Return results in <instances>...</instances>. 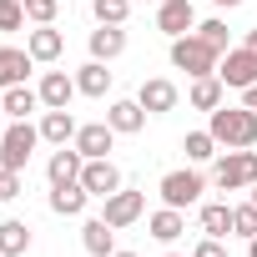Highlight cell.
<instances>
[{
	"instance_id": "4316f807",
	"label": "cell",
	"mask_w": 257,
	"mask_h": 257,
	"mask_svg": "<svg viewBox=\"0 0 257 257\" xmlns=\"http://www.w3.org/2000/svg\"><path fill=\"white\" fill-rule=\"evenodd\" d=\"M182 152H187V162H212L217 157V137L212 132H187L182 137Z\"/></svg>"
},
{
	"instance_id": "d4e9b609",
	"label": "cell",
	"mask_w": 257,
	"mask_h": 257,
	"mask_svg": "<svg viewBox=\"0 0 257 257\" xmlns=\"http://www.w3.org/2000/svg\"><path fill=\"white\" fill-rule=\"evenodd\" d=\"M0 101H6V116H11V121H26V116L41 106V91H31V86H11V91H0Z\"/></svg>"
},
{
	"instance_id": "d6986e66",
	"label": "cell",
	"mask_w": 257,
	"mask_h": 257,
	"mask_svg": "<svg viewBox=\"0 0 257 257\" xmlns=\"http://www.w3.org/2000/svg\"><path fill=\"white\" fill-rule=\"evenodd\" d=\"M81 242H86L91 257H111V252H116V227H111L106 217H91V222L81 227Z\"/></svg>"
},
{
	"instance_id": "9a60e30c",
	"label": "cell",
	"mask_w": 257,
	"mask_h": 257,
	"mask_svg": "<svg viewBox=\"0 0 257 257\" xmlns=\"http://www.w3.org/2000/svg\"><path fill=\"white\" fill-rule=\"evenodd\" d=\"M106 121H111L116 137H137L142 126H147V106H142V101H111Z\"/></svg>"
},
{
	"instance_id": "ab89813d",
	"label": "cell",
	"mask_w": 257,
	"mask_h": 257,
	"mask_svg": "<svg viewBox=\"0 0 257 257\" xmlns=\"http://www.w3.org/2000/svg\"><path fill=\"white\" fill-rule=\"evenodd\" d=\"M0 116H6V101H0Z\"/></svg>"
},
{
	"instance_id": "4dcf8cb0",
	"label": "cell",
	"mask_w": 257,
	"mask_h": 257,
	"mask_svg": "<svg viewBox=\"0 0 257 257\" xmlns=\"http://www.w3.org/2000/svg\"><path fill=\"white\" fill-rule=\"evenodd\" d=\"M61 16V0H26V21H36V26H51Z\"/></svg>"
},
{
	"instance_id": "9c48e42d",
	"label": "cell",
	"mask_w": 257,
	"mask_h": 257,
	"mask_svg": "<svg viewBox=\"0 0 257 257\" xmlns=\"http://www.w3.org/2000/svg\"><path fill=\"white\" fill-rule=\"evenodd\" d=\"M157 31H167L172 41L197 31V11H192V0H162V11H157Z\"/></svg>"
},
{
	"instance_id": "277c9868",
	"label": "cell",
	"mask_w": 257,
	"mask_h": 257,
	"mask_svg": "<svg viewBox=\"0 0 257 257\" xmlns=\"http://www.w3.org/2000/svg\"><path fill=\"white\" fill-rule=\"evenodd\" d=\"M36 147H41V126H31V121H11V126H6V137H0V167L26 172Z\"/></svg>"
},
{
	"instance_id": "44dd1931",
	"label": "cell",
	"mask_w": 257,
	"mask_h": 257,
	"mask_svg": "<svg viewBox=\"0 0 257 257\" xmlns=\"http://www.w3.org/2000/svg\"><path fill=\"white\" fill-rule=\"evenodd\" d=\"M222 91H227V86H222V76H192V91H187V101H192L197 111H207V116H212V111L222 106Z\"/></svg>"
},
{
	"instance_id": "7a4b0ae2",
	"label": "cell",
	"mask_w": 257,
	"mask_h": 257,
	"mask_svg": "<svg viewBox=\"0 0 257 257\" xmlns=\"http://www.w3.org/2000/svg\"><path fill=\"white\" fill-rule=\"evenodd\" d=\"M217 61H222V51L207 46L197 31H187V36L172 41V66L187 71V76H217Z\"/></svg>"
},
{
	"instance_id": "3957f363",
	"label": "cell",
	"mask_w": 257,
	"mask_h": 257,
	"mask_svg": "<svg viewBox=\"0 0 257 257\" xmlns=\"http://www.w3.org/2000/svg\"><path fill=\"white\" fill-rule=\"evenodd\" d=\"M212 182H217L222 192L257 187V152H252V147H232L227 157H217V167H212Z\"/></svg>"
},
{
	"instance_id": "f546056e",
	"label": "cell",
	"mask_w": 257,
	"mask_h": 257,
	"mask_svg": "<svg viewBox=\"0 0 257 257\" xmlns=\"http://www.w3.org/2000/svg\"><path fill=\"white\" fill-rule=\"evenodd\" d=\"M232 232H237V237H257V202L232 207Z\"/></svg>"
},
{
	"instance_id": "2e32d148",
	"label": "cell",
	"mask_w": 257,
	"mask_h": 257,
	"mask_svg": "<svg viewBox=\"0 0 257 257\" xmlns=\"http://www.w3.org/2000/svg\"><path fill=\"white\" fill-rule=\"evenodd\" d=\"M76 132H81V126H76V116H71L66 106L41 116V142H51V147H71V142H76Z\"/></svg>"
},
{
	"instance_id": "60d3db41",
	"label": "cell",
	"mask_w": 257,
	"mask_h": 257,
	"mask_svg": "<svg viewBox=\"0 0 257 257\" xmlns=\"http://www.w3.org/2000/svg\"><path fill=\"white\" fill-rule=\"evenodd\" d=\"M252 202H257V187H252Z\"/></svg>"
},
{
	"instance_id": "cb8c5ba5",
	"label": "cell",
	"mask_w": 257,
	"mask_h": 257,
	"mask_svg": "<svg viewBox=\"0 0 257 257\" xmlns=\"http://www.w3.org/2000/svg\"><path fill=\"white\" fill-rule=\"evenodd\" d=\"M76 91H81V96H106V91H111V71H106V61H86V66L76 71Z\"/></svg>"
},
{
	"instance_id": "836d02e7",
	"label": "cell",
	"mask_w": 257,
	"mask_h": 257,
	"mask_svg": "<svg viewBox=\"0 0 257 257\" xmlns=\"http://www.w3.org/2000/svg\"><path fill=\"white\" fill-rule=\"evenodd\" d=\"M192 257H227V247H222V237H202Z\"/></svg>"
},
{
	"instance_id": "1f68e13d",
	"label": "cell",
	"mask_w": 257,
	"mask_h": 257,
	"mask_svg": "<svg viewBox=\"0 0 257 257\" xmlns=\"http://www.w3.org/2000/svg\"><path fill=\"white\" fill-rule=\"evenodd\" d=\"M26 26V0H0V31H21Z\"/></svg>"
},
{
	"instance_id": "8992f818",
	"label": "cell",
	"mask_w": 257,
	"mask_h": 257,
	"mask_svg": "<svg viewBox=\"0 0 257 257\" xmlns=\"http://www.w3.org/2000/svg\"><path fill=\"white\" fill-rule=\"evenodd\" d=\"M217 76H222V86H232V91H247V86L257 81V51H247V46L227 51V56L217 61Z\"/></svg>"
},
{
	"instance_id": "7402d4cb",
	"label": "cell",
	"mask_w": 257,
	"mask_h": 257,
	"mask_svg": "<svg viewBox=\"0 0 257 257\" xmlns=\"http://www.w3.org/2000/svg\"><path fill=\"white\" fill-rule=\"evenodd\" d=\"M147 232H152L157 242H177V237L187 232V217H182V207H162V212H152V217H147Z\"/></svg>"
},
{
	"instance_id": "74e56055",
	"label": "cell",
	"mask_w": 257,
	"mask_h": 257,
	"mask_svg": "<svg viewBox=\"0 0 257 257\" xmlns=\"http://www.w3.org/2000/svg\"><path fill=\"white\" fill-rule=\"evenodd\" d=\"M212 6H242V0H212Z\"/></svg>"
},
{
	"instance_id": "8fae6325",
	"label": "cell",
	"mask_w": 257,
	"mask_h": 257,
	"mask_svg": "<svg viewBox=\"0 0 257 257\" xmlns=\"http://www.w3.org/2000/svg\"><path fill=\"white\" fill-rule=\"evenodd\" d=\"M81 167H86V157H81L76 142H71V147H56V152H51L46 177H51V187H66V182H81Z\"/></svg>"
},
{
	"instance_id": "52a82bcc",
	"label": "cell",
	"mask_w": 257,
	"mask_h": 257,
	"mask_svg": "<svg viewBox=\"0 0 257 257\" xmlns=\"http://www.w3.org/2000/svg\"><path fill=\"white\" fill-rule=\"evenodd\" d=\"M81 187L91 192V197H111V192H121V172H116V162L111 157H91L86 167H81Z\"/></svg>"
},
{
	"instance_id": "f35d334b",
	"label": "cell",
	"mask_w": 257,
	"mask_h": 257,
	"mask_svg": "<svg viewBox=\"0 0 257 257\" xmlns=\"http://www.w3.org/2000/svg\"><path fill=\"white\" fill-rule=\"evenodd\" d=\"M111 257H137V252H111Z\"/></svg>"
},
{
	"instance_id": "7c38bea8",
	"label": "cell",
	"mask_w": 257,
	"mask_h": 257,
	"mask_svg": "<svg viewBox=\"0 0 257 257\" xmlns=\"http://www.w3.org/2000/svg\"><path fill=\"white\" fill-rule=\"evenodd\" d=\"M31 66H36V56H31V51H21V46H0V91L26 86Z\"/></svg>"
},
{
	"instance_id": "d590c367",
	"label": "cell",
	"mask_w": 257,
	"mask_h": 257,
	"mask_svg": "<svg viewBox=\"0 0 257 257\" xmlns=\"http://www.w3.org/2000/svg\"><path fill=\"white\" fill-rule=\"evenodd\" d=\"M247 51H257V31H247Z\"/></svg>"
},
{
	"instance_id": "e0dca14e",
	"label": "cell",
	"mask_w": 257,
	"mask_h": 257,
	"mask_svg": "<svg viewBox=\"0 0 257 257\" xmlns=\"http://www.w3.org/2000/svg\"><path fill=\"white\" fill-rule=\"evenodd\" d=\"M26 51H31L36 61H46V66H51V61H61V51H66V36H61V31H51V26H36V31L26 36Z\"/></svg>"
},
{
	"instance_id": "f1b7e54d",
	"label": "cell",
	"mask_w": 257,
	"mask_h": 257,
	"mask_svg": "<svg viewBox=\"0 0 257 257\" xmlns=\"http://www.w3.org/2000/svg\"><path fill=\"white\" fill-rule=\"evenodd\" d=\"M197 36H202L207 46H217L222 56L232 51V46H227V21H222V16H212V21H202V26H197Z\"/></svg>"
},
{
	"instance_id": "30bf717a",
	"label": "cell",
	"mask_w": 257,
	"mask_h": 257,
	"mask_svg": "<svg viewBox=\"0 0 257 257\" xmlns=\"http://www.w3.org/2000/svg\"><path fill=\"white\" fill-rule=\"evenodd\" d=\"M137 101L147 106V116H167V111H177V86L167 76H152V81H142Z\"/></svg>"
},
{
	"instance_id": "ac0fdd59",
	"label": "cell",
	"mask_w": 257,
	"mask_h": 257,
	"mask_svg": "<svg viewBox=\"0 0 257 257\" xmlns=\"http://www.w3.org/2000/svg\"><path fill=\"white\" fill-rule=\"evenodd\" d=\"M86 202H91V192H86L81 182L51 187V212H56V217H81V212H86Z\"/></svg>"
},
{
	"instance_id": "6da1fadb",
	"label": "cell",
	"mask_w": 257,
	"mask_h": 257,
	"mask_svg": "<svg viewBox=\"0 0 257 257\" xmlns=\"http://www.w3.org/2000/svg\"><path fill=\"white\" fill-rule=\"evenodd\" d=\"M207 132L217 137V147H257V111L252 106H217Z\"/></svg>"
},
{
	"instance_id": "4fadbf2b",
	"label": "cell",
	"mask_w": 257,
	"mask_h": 257,
	"mask_svg": "<svg viewBox=\"0 0 257 257\" xmlns=\"http://www.w3.org/2000/svg\"><path fill=\"white\" fill-rule=\"evenodd\" d=\"M116 147V132H111V121H86L81 132H76V152L91 162V157H106Z\"/></svg>"
},
{
	"instance_id": "d6a6232c",
	"label": "cell",
	"mask_w": 257,
	"mask_h": 257,
	"mask_svg": "<svg viewBox=\"0 0 257 257\" xmlns=\"http://www.w3.org/2000/svg\"><path fill=\"white\" fill-rule=\"evenodd\" d=\"M26 192V182H21V172H11V167H0V202H16Z\"/></svg>"
},
{
	"instance_id": "603a6c76",
	"label": "cell",
	"mask_w": 257,
	"mask_h": 257,
	"mask_svg": "<svg viewBox=\"0 0 257 257\" xmlns=\"http://www.w3.org/2000/svg\"><path fill=\"white\" fill-rule=\"evenodd\" d=\"M31 252V227L21 217H6L0 222V257H26Z\"/></svg>"
},
{
	"instance_id": "5b68a950",
	"label": "cell",
	"mask_w": 257,
	"mask_h": 257,
	"mask_svg": "<svg viewBox=\"0 0 257 257\" xmlns=\"http://www.w3.org/2000/svg\"><path fill=\"white\" fill-rule=\"evenodd\" d=\"M202 187H207V182H202V172L182 167V172H167L157 192H162V202H167V207H192V202L202 197Z\"/></svg>"
},
{
	"instance_id": "b9f144b4",
	"label": "cell",
	"mask_w": 257,
	"mask_h": 257,
	"mask_svg": "<svg viewBox=\"0 0 257 257\" xmlns=\"http://www.w3.org/2000/svg\"><path fill=\"white\" fill-rule=\"evenodd\" d=\"M167 257H182V252H167Z\"/></svg>"
},
{
	"instance_id": "8d00e7d4",
	"label": "cell",
	"mask_w": 257,
	"mask_h": 257,
	"mask_svg": "<svg viewBox=\"0 0 257 257\" xmlns=\"http://www.w3.org/2000/svg\"><path fill=\"white\" fill-rule=\"evenodd\" d=\"M247 257H257V237H247Z\"/></svg>"
},
{
	"instance_id": "83f0119b",
	"label": "cell",
	"mask_w": 257,
	"mask_h": 257,
	"mask_svg": "<svg viewBox=\"0 0 257 257\" xmlns=\"http://www.w3.org/2000/svg\"><path fill=\"white\" fill-rule=\"evenodd\" d=\"M91 16L101 26H126V16H132V0H91Z\"/></svg>"
},
{
	"instance_id": "e575fe53",
	"label": "cell",
	"mask_w": 257,
	"mask_h": 257,
	"mask_svg": "<svg viewBox=\"0 0 257 257\" xmlns=\"http://www.w3.org/2000/svg\"><path fill=\"white\" fill-rule=\"evenodd\" d=\"M242 106H252V111H257V81H252V86L242 91Z\"/></svg>"
},
{
	"instance_id": "ba28073f",
	"label": "cell",
	"mask_w": 257,
	"mask_h": 257,
	"mask_svg": "<svg viewBox=\"0 0 257 257\" xmlns=\"http://www.w3.org/2000/svg\"><path fill=\"white\" fill-rule=\"evenodd\" d=\"M142 212H147V197H142V192H126V187L111 192L106 207H101V217H106L116 232H121V227H132V222H142Z\"/></svg>"
},
{
	"instance_id": "484cf974",
	"label": "cell",
	"mask_w": 257,
	"mask_h": 257,
	"mask_svg": "<svg viewBox=\"0 0 257 257\" xmlns=\"http://www.w3.org/2000/svg\"><path fill=\"white\" fill-rule=\"evenodd\" d=\"M202 232L207 237H227L232 232V207L227 202H207L202 207Z\"/></svg>"
},
{
	"instance_id": "5bb4252c",
	"label": "cell",
	"mask_w": 257,
	"mask_h": 257,
	"mask_svg": "<svg viewBox=\"0 0 257 257\" xmlns=\"http://www.w3.org/2000/svg\"><path fill=\"white\" fill-rule=\"evenodd\" d=\"M36 91H41V106H46V111H61V106H71V96H76V76H66V71H46Z\"/></svg>"
},
{
	"instance_id": "ffe728a7",
	"label": "cell",
	"mask_w": 257,
	"mask_h": 257,
	"mask_svg": "<svg viewBox=\"0 0 257 257\" xmlns=\"http://www.w3.org/2000/svg\"><path fill=\"white\" fill-rule=\"evenodd\" d=\"M126 51V31L121 26H96L91 31V61H116Z\"/></svg>"
}]
</instances>
